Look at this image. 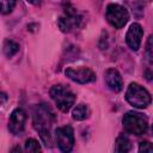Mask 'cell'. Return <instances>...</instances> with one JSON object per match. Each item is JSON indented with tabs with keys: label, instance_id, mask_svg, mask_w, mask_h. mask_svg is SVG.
Instances as JSON below:
<instances>
[{
	"label": "cell",
	"instance_id": "obj_1",
	"mask_svg": "<svg viewBox=\"0 0 153 153\" xmlns=\"http://www.w3.org/2000/svg\"><path fill=\"white\" fill-rule=\"evenodd\" d=\"M126 99L131 106L137 109H145L152 102V97L149 92L136 82H131L128 86L126 92Z\"/></svg>",
	"mask_w": 153,
	"mask_h": 153
},
{
	"label": "cell",
	"instance_id": "obj_21",
	"mask_svg": "<svg viewBox=\"0 0 153 153\" xmlns=\"http://www.w3.org/2000/svg\"><path fill=\"white\" fill-rule=\"evenodd\" d=\"M152 134H153V126H152Z\"/></svg>",
	"mask_w": 153,
	"mask_h": 153
},
{
	"label": "cell",
	"instance_id": "obj_19",
	"mask_svg": "<svg viewBox=\"0 0 153 153\" xmlns=\"http://www.w3.org/2000/svg\"><path fill=\"white\" fill-rule=\"evenodd\" d=\"M139 152L143 153H153V143L148 141H141L139 145Z\"/></svg>",
	"mask_w": 153,
	"mask_h": 153
},
{
	"label": "cell",
	"instance_id": "obj_10",
	"mask_svg": "<svg viewBox=\"0 0 153 153\" xmlns=\"http://www.w3.org/2000/svg\"><path fill=\"white\" fill-rule=\"evenodd\" d=\"M142 35H143V29L139 23H134L129 26L126 35V42L131 50L136 51L140 48Z\"/></svg>",
	"mask_w": 153,
	"mask_h": 153
},
{
	"label": "cell",
	"instance_id": "obj_2",
	"mask_svg": "<svg viewBox=\"0 0 153 153\" xmlns=\"http://www.w3.org/2000/svg\"><path fill=\"white\" fill-rule=\"evenodd\" d=\"M123 127L124 130L129 134L140 136L143 135L147 131L148 128V121L147 117L143 116L140 112H135V111H128L124 116H123Z\"/></svg>",
	"mask_w": 153,
	"mask_h": 153
},
{
	"label": "cell",
	"instance_id": "obj_3",
	"mask_svg": "<svg viewBox=\"0 0 153 153\" xmlns=\"http://www.w3.org/2000/svg\"><path fill=\"white\" fill-rule=\"evenodd\" d=\"M50 97L51 99L55 102L56 106L62 111V112H67L75 102V96L74 93L65 85H54L50 88Z\"/></svg>",
	"mask_w": 153,
	"mask_h": 153
},
{
	"label": "cell",
	"instance_id": "obj_16",
	"mask_svg": "<svg viewBox=\"0 0 153 153\" xmlns=\"http://www.w3.org/2000/svg\"><path fill=\"white\" fill-rule=\"evenodd\" d=\"M0 1H1V13L2 14L11 13L12 10L14 8L16 0H0Z\"/></svg>",
	"mask_w": 153,
	"mask_h": 153
},
{
	"label": "cell",
	"instance_id": "obj_8",
	"mask_svg": "<svg viewBox=\"0 0 153 153\" xmlns=\"http://www.w3.org/2000/svg\"><path fill=\"white\" fill-rule=\"evenodd\" d=\"M25 122H26V112L23 109L13 110L8 120L10 131L14 135H19L25 128Z\"/></svg>",
	"mask_w": 153,
	"mask_h": 153
},
{
	"label": "cell",
	"instance_id": "obj_11",
	"mask_svg": "<svg viewBox=\"0 0 153 153\" xmlns=\"http://www.w3.org/2000/svg\"><path fill=\"white\" fill-rule=\"evenodd\" d=\"M104 80L106 86L114 91V92H120L123 88V80L120 74V72L115 68H109L104 73Z\"/></svg>",
	"mask_w": 153,
	"mask_h": 153
},
{
	"label": "cell",
	"instance_id": "obj_14",
	"mask_svg": "<svg viewBox=\"0 0 153 153\" xmlns=\"http://www.w3.org/2000/svg\"><path fill=\"white\" fill-rule=\"evenodd\" d=\"M19 50V44L12 39H6L4 42V54L7 57H12L13 55H16Z\"/></svg>",
	"mask_w": 153,
	"mask_h": 153
},
{
	"label": "cell",
	"instance_id": "obj_15",
	"mask_svg": "<svg viewBox=\"0 0 153 153\" xmlns=\"http://www.w3.org/2000/svg\"><path fill=\"white\" fill-rule=\"evenodd\" d=\"M25 149H26V152H39L41 151V146H39L37 140L27 139L26 142H25Z\"/></svg>",
	"mask_w": 153,
	"mask_h": 153
},
{
	"label": "cell",
	"instance_id": "obj_13",
	"mask_svg": "<svg viewBox=\"0 0 153 153\" xmlns=\"http://www.w3.org/2000/svg\"><path fill=\"white\" fill-rule=\"evenodd\" d=\"M131 148V143H130V140L128 139L127 135L124 134H121L117 139H116V152H120V153H126V152H129Z\"/></svg>",
	"mask_w": 153,
	"mask_h": 153
},
{
	"label": "cell",
	"instance_id": "obj_12",
	"mask_svg": "<svg viewBox=\"0 0 153 153\" xmlns=\"http://www.w3.org/2000/svg\"><path fill=\"white\" fill-rule=\"evenodd\" d=\"M88 114H90V110H88V106L84 103H80L78 104L73 111H72V115H73V118L76 120V121H84L88 117Z\"/></svg>",
	"mask_w": 153,
	"mask_h": 153
},
{
	"label": "cell",
	"instance_id": "obj_7",
	"mask_svg": "<svg viewBox=\"0 0 153 153\" xmlns=\"http://www.w3.org/2000/svg\"><path fill=\"white\" fill-rule=\"evenodd\" d=\"M66 76L78 84H87L96 80V74L87 67H79V68H67L65 71Z\"/></svg>",
	"mask_w": 153,
	"mask_h": 153
},
{
	"label": "cell",
	"instance_id": "obj_4",
	"mask_svg": "<svg viewBox=\"0 0 153 153\" xmlns=\"http://www.w3.org/2000/svg\"><path fill=\"white\" fill-rule=\"evenodd\" d=\"M128 19L129 13L123 6L117 4H110L106 7V20L111 26L121 29L127 24Z\"/></svg>",
	"mask_w": 153,
	"mask_h": 153
},
{
	"label": "cell",
	"instance_id": "obj_18",
	"mask_svg": "<svg viewBox=\"0 0 153 153\" xmlns=\"http://www.w3.org/2000/svg\"><path fill=\"white\" fill-rule=\"evenodd\" d=\"M147 62H148V65H147V67L145 69V78L149 82L153 84V59L152 60H147Z\"/></svg>",
	"mask_w": 153,
	"mask_h": 153
},
{
	"label": "cell",
	"instance_id": "obj_5",
	"mask_svg": "<svg viewBox=\"0 0 153 153\" xmlns=\"http://www.w3.org/2000/svg\"><path fill=\"white\" fill-rule=\"evenodd\" d=\"M49 116L47 111H38L33 115V127L39 133L42 141L47 147L51 146V137L49 133Z\"/></svg>",
	"mask_w": 153,
	"mask_h": 153
},
{
	"label": "cell",
	"instance_id": "obj_6",
	"mask_svg": "<svg viewBox=\"0 0 153 153\" xmlns=\"http://www.w3.org/2000/svg\"><path fill=\"white\" fill-rule=\"evenodd\" d=\"M55 140L60 151L71 152L74 146V131L72 127L65 126V127L57 128L55 130Z\"/></svg>",
	"mask_w": 153,
	"mask_h": 153
},
{
	"label": "cell",
	"instance_id": "obj_20",
	"mask_svg": "<svg viewBox=\"0 0 153 153\" xmlns=\"http://www.w3.org/2000/svg\"><path fill=\"white\" fill-rule=\"evenodd\" d=\"M29 4H31V5H35V6H38L39 4H41V1L42 0H26Z\"/></svg>",
	"mask_w": 153,
	"mask_h": 153
},
{
	"label": "cell",
	"instance_id": "obj_17",
	"mask_svg": "<svg viewBox=\"0 0 153 153\" xmlns=\"http://www.w3.org/2000/svg\"><path fill=\"white\" fill-rule=\"evenodd\" d=\"M146 57L147 60L153 59V35H149L146 42Z\"/></svg>",
	"mask_w": 153,
	"mask_h": 153
},
{
	"label": "cell",
	"instance_id": "obj_9",
	"mask_svg": "<svg viewBox=\"0 0 153 153\" xmlns=\"http://www.w3.org/2000/svg\"><path fill=\"white\" fill-rule=\"evenodd\" d=\"M79 22H80V17L78 14V12L75 11V8L73 7H66L65 10V16L60 17L57 24H59V27L61 29V31L63 32H68L71 31V29L75 25H79Z\"/></svg>",
	"mask_w": 153,
	"mask_h": 153
}]
</instances>
